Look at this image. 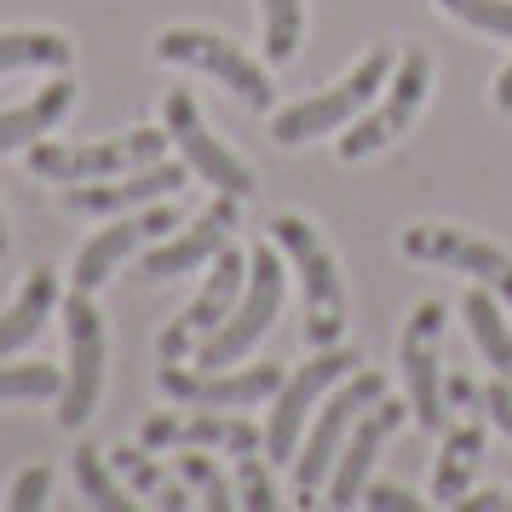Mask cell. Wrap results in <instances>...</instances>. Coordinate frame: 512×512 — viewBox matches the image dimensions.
I'll use <instances>...</instances> for the list:
<instances>
[{"instance_id":"25","label":"cell","mask_w":512,"mask_h":512,"mask_svg":"<svg viewBox=\"0 0 512 512\" xmlns=\"http://www.w3.org/2000/svg\"><path fill=\"white\" fill-rule=\"evenodd\" d=\"M461 311H466V328H472L478 351L495 363V374H512V323L501 317V294L495 288H472L461 300Z\"/></svg>"},{"instance_id":"17","label":"cell","mask_w":512,"mask_h":512,"mask_svg":"<svg viewBox=\"0 0 512 512\" xmlns=\"http://www.w3.org/2000/svg\"><path fill=\"white\" fill-rule=\"evenodd\" d=\"M173 213L162 208V202H150V208H133L121 225H104L98 236H87L81 242V254H75V271L70 282L81 288V294H93V288H104V282L116 277L121 265L133 259V248H139L144 236H173Z\"/></svg>"},{"instance_id":"30","label":"cell","mask_w":512,"mask_h":512,"mask_svg":"<svg viewBox=\"0 0 512 512\" xmlns=\"http://www.w3.org/2000/svg\"><path fill=\"white\" fill-rule=\"evenodd\" d=\"M438 12H449L455 24L478 29V35L512 41V0H438Z\"/></svg>"},{"instance_id":"23","label":"cell","mask_w":512,"mask_h":512,"mask_svg":"<svg viewBox=\"0 0 512 512\" xmlns=\"http://www.w3.org/2000/svg\"><path fill=\"white\" fill-rule=\"evenodd\" d=\"M75 64V41L58 29H6L0 35V75L18 70H70Z\"/></svg>"},{"instance_id":"20","label":"cell","mask_w":512,"mask_h":512,"mask_svg":"<svg viewBox=\"0 0 512 512\" xmlns=\"http://www.w3.org/2000/svg\"><path fill=\"white\" fill-rule=\"evenodd\" d=\"M52 311H58V271L35 265V271L24 277V288H18V300L0 311V363H6L12 351L35 346Z\"/></svg>"},{"instance_id":"31","label":"cell","mask_w":512,"mask_h":512,"mask_svg":"<svg viewBox=\"0 0 512 512\" xmlns=\"http://www.w3.org/2000/svg\"><path fill=\"white\" fill-rule=\"evenodd\" d=\"M236 507H254V512H271L277 507V484H271V466H265V455L259 449H248V455H236Z\"/></svg>"},{"instance_id":"32","label":"cell","mask_w":512,"mask_h":512,"mask_svg":"<svg viewBox=\"0 0 512 512\" xmlns=\"http://www.w3.org/2000/svg\"><path fill=\"white\" fill-rule=\"evenodd\" d=\"M47 495H52V466H24V472L12 478L6 507L12 512H35V507H47Z\"/></svg>"},{"instance_id":"29","label":"cell","mask_w":512,"mask_h":512,"mask_svg":"<svg viewBox=\"0 0 512 512\" xmlns=\"http://www.w3.org/2000/svg\"><path fill=\"white\" fill-rule=\"evenodd\" d=\"M173 472H179V478H185L196 495H202V507H213V512L236 507V489L225 484V472H219V461H213V455H196V449H185Z\"/></svg>"},{"instance_id":"10","label":"cell","mask_w":512,"mask_h":512,"mask_svg":"<svg viewBox=\"0 0 512 512\" xmlns=\"http://www.w3.org/2000/svg\"><path fill=\"white\" fill-rule=\"evenodd\" d=\"M162 127H167V144L179 150V162H185L196 179H208L213 190H225V196H236V202L254 196V185H259L254 167L213 139L202 110H196V98H190L185 87H173V93L162 98Z\"/></svg>"},{"instance_id":"11","label":"cell","mask_w":512,"mask_h":512,"mask_svg":"<svg viewBox=\"0 0 512 512\" xmlns=\"http://www.w3.org/2000/svg\"><path fill=\"white\" fill-rule=\"evenodd\" d=\"M397 248L409 259H420V265L466 271L472 282L495 288V294L512 305V254L495 248V242H484V236H466V231H455V225H409V231L397 236Z\"/></svg>"},{"instance_id":"6","label":"cell","mask_w":512,"mask_h":512,"mask_svg":"<svg viewBox=\"0 0 512 512\" xmlns=\"http://www.w3.org/2000/svg\"><path fill=\"white\" fill-rule=\"evenodd\" d=\"M432 93V58L426 52H403L386 75V87H380V104L363 110V116L351 121L346 133H340V156L346 162H363V156H380L386 144H397L409 133V121L420 116V104Z\"/></svg>"},{"instance_id":"2","label":"cell","mask_w":512,"mask_h":512,"mask_svg":"<svg viewBox=\"0 0 512 512\" xmlns=\"http://www.w3.org/2000/svg\"><path fill=\"white\" fill-rule=\"evenodd\" d=\"M397 64V52L392 47H374L363 52L357 64H351L334 87H323L317 98H300V104H288L277 121H271V139L277 144H311V139H323V133H346L351 121L369 110L374 98H380V87H386V75H392Z\"/></svg>"},{"instance_id":"13","label":"cell","mask_w":512,"mask_h":512,"mask_svg":"<svg viewBox=\"0 0 512 512\" xmlns=\"http://www.w3.org/2000/svg\"><path fill=\"white\" fill-rule=\"evenodd\" d=\"M242 288H248V254H236V248L213 254V271H208V282H202V294H196V300L185 305V317L167 323L162 340H156L162 363H179L190 351V340H208L213 328L231 317V305L242 300Z\"/></svg>"},{"instance_id":"18","label":"cell","mask_w":512,"mask_h":512,"mask_svg":"<svg viewBox=\"0 0 512 512\" xmlns=\"http://www.w3.org/2000/svg\"><path fill=\"white\" fill-rule=\"evenodd\" d=\"M144 449H231V455H248V449H265V432L254 420L225 415V409H196V415H150L139 432Z\"/></svg>"},{"instance_id":"22","label":"cell","mask_w":512,"mask_h":512,"mask_svg":"<svg viewBox=\"0 0 512 512\" xmlns=\"http://www.w3.org/2000/svg\"><path fill=\"white\" fill-rule=\"evenodd\" d=\"M104 455H110V466L121 472V484L133 489L139 501H150V507H167V512L190 507L185 478L162 472V466L150 461V449H144V443H116V449H104Z\"/></svg>"},{"instance_id":"35","label":"cell","mask_w":512,"mask_h":512,"mask_svg":"<svg viewBox=\"0 0 512 512\" xmlns=\"http://www.w3.org/2000/svg\"><path fill=\"white\" fill-rule=\"evenodd\" d=\"M455 507L461 512H495V507H507V501H501V489H478V495H461Z\"/></svg>"},{"instance_id":"15","label":"cell","mask_w":512,"mask_h":512,"mask_svg":"<svg viewBox=\"0 0 512 512\" xmlns=\"http://www.w3.org/2000/svg\"><path fill=\"white\" fill-rule=\"evenodd\" d=\"M403 420H409V403H392V397H380L374 409H363V420L351 426L346 449H340L334 466H328V484H323L328 507H357V501H363V484H369L374 461H380L386 438H392Z\"/></svg>"},{"instance_id":"12","label":"cell","mask_w":512,"mask_h":512,"mask_svg":"<svg viewBox=\"0 0 512 512\" xmlns=\"http://www.w3.org/2000/svg\"><path fill=\"white\" fill-rule=\"evenodd\" d=\"M438 346H443V300H420L409 311L403 328V386H409V415L426 432L449 426V403H443V369H438Z\"/></svg>"},{"instance_id":"14","label":"cell","mask_w":512,"mask_h":512,"mask_svg":"<svg viewBox=\"0 0 512 512\" xmlns=\"http://www.w3.org/2000/svg\"><path fill=\"white\" fill-rule=\"evenodd\" d=\"M162 392L185 409H254L265 397H277L282 386V369L277 363H254V369H202V374H185L162 363Z\"/></svg>"},{"instance_id":"4","label":"cell","mask_w":512,"mask_h":512,"mask_svg":"<svg viewBox=\"0 0 512 512\" xmlns=\"http://www.w3.org/2000/svg\"><path fill=\"white\" fill-rule=\"evenodd\" d=\"M380 397H386V380H380V374H374V369H351L346 386L317 409V426H311L305 443L294 449V489H300V507H317V489L328 484L334 455L346 449L351 426L363 420V409H374Z\"/></svg>"},{"instance_id":"34","label":"cell","mask_w":512,"mask_h":512,"mask_svg":"<svg viewBox=\"0 0 512 512\" xmlns=\"http://www.w3.org/2000/svg\"><path fill=\"white\" fill-rule=\"evenodd\" d=\"M478 403H484L489 420H495V426H501V432L512 438V386H507V374H501L495 386H484V392H478Z\"/></svg>"},{"instance_id":"7","label":"cell","mask_w":512,"mask_h":512,"mask_svg":"<svg viewBox=\"0 0 512 512\" xmlns=\"http://www.w3.org/2000/svg\"><path fill=\"white\" fill-rule=\"evenodd\" d=\"M167 156V127H133L121 139L104 144H29V173L35 179H58V185H81V179H116L127 167H150Z\"/></svg>"},{"instance_id":"5","label":"cell","mask_w":512,"mask_h":512,"mask_svg":"<svg viewBox=\"0 0 512 512\" xmlns=\"http://www.w3.org/2000/svg\"><path fill=\"white\" fill-rule=\"evenodd\" d=\"M156 58H162V64H185V70H202V75H213V81H225L248 110H271V98H277L265 64L248 58V52L236 47L231 35H219V29H196V24L162 29V35H156Z\"/></svg>"},{"instance_id":"36","label":"cell","mask_w":512,"mask_h":512,"mask_svg":"<svg viewBox=\"0 0 512 512\" xmlns=\"http://www.w3.org/2000/svg\"><path fill=\"white\" fill-rule=\"evenodd\" d=\"M443 397L449 403H478V386H466L461 374H455V380H443Z\"/></svg>"},{"instance_id":"8","label":"cell","mask_w":512,"mask_h":512,"mask_svg":"<svg viewBox=\"0 0 512 512\" xmlns=\"http://www.w3.org/2000/svg\"><path fill=\"white\" fill-rule=\"evenodd\" d=\"M357 363H363V357L346 351V346H317L311 363H300L294 374H282L277 397H271V420H265V449H271V466L294 461L300 432H305V420H311V409H317V397H323L328 386H340Z\"/></svg>"},{"instance_id":"38","label":"cell","mask_w":512,"mask_h":512,"mask_svg":"<svg viewBox=\"0 0 512 512\" xmlns=\"http://www.w3.org/2000/svg\"><path fill=\"white\" fill-rule=\"evenodd\" d=\"M6 248H12V236H6V213H0V259H6Z\"/></svg>"},{"instance_id":"1","label":"cell","mask_w":512,"mask_h":512,"mask_svg":"<svg viewBox=\"0 0 512 512\" xmlns=\"http://www.w3.org/2000/svg\"><path fill=\"white\" fill-rule=\"evenodd\" d=\"M271 225V242L294 259L305 288V340L311 346H340L346 334V282H340V265L328 254V242L317 236V225L305 213H277L265 219Z\"/></svg>"},{"instance_id":"3","label":"cell","mask_w":512,"mask_h":512,"mask_svg":"<svg viewBox=\"0 0 512 512\" xmlns=\"http://www.w3.org/2000/svg\"><path fill=\"white\" fill-rule=\"evenodd\" d=\"M282 288H288V277H282V259L271 254V236H265L259 248H248V288H242V300H236L231 317L196 346V369H231V363H242V357L271 334V323H277Z\"/></svg>"},{"instance_id":"33","label":"cell","mask_w":512,"mask_h":512,"mask_svg":"<svg viewBox=\"0 0 512 512\" xmlns=\"http://www.w3.org/2000/svg\"><path fill=\"white\" fill-rule=\"evenodd\" d=\"M363 507L374 512H415V489H403V484H363Z\"/></svg>"},{"instance_id":"9","label":"cell","mask_w":512,"mask_h":512,"mask_svg":"<svg viewBox=\"0 0 512 512\" xmlns=\"http://www.w3.org/2000/svg\"><path fill=\"white\" fill-rule=\"evenodd\" d=\"M64 328H70V374L58 386V426L81 432L104 397V363H110V340H104V317L93 311V294L75 288L64 300Z\"/></svg>"},{"instance_id":"37","label":"cell","mask_w":512,"mask_h":512,"mask_svg":"<svg viewBox=\"0 0 512 512\" xmlns=\"http://www.w3.org/2000/svg\"><path fill=\"white\" fill-rule=\"evenodd\" d=\"M495 110H512V64L501 70V81H495Z\"/></svg>"},{"instance_id":"26","label":"cell","mask_w":512,"mask_h":512,"mask_svg":"<svg viewBox=\"0 0 512 512\" xmlns=\"http://www.w3.org/2000/svg\"><path fill=\"white\" fill-rule=\"evenodd\" d=\"M70 472H75V484H81V495H87L93 507H104V512H133V495H127V484H121V472L110 466V455H104V449L81 443V449L70 455Z\"/></svg>"},{"instance_id":"28","label":"cell","mask_w":512,"mask_h":512,"mask_svg":"<svg viewBox=\"0 0 512 512\" xmlns=\"http://www.w3.org/2000/svg\"><path fill=\"white\" fill-rule=\"evenodd\" d=\"M64 374L52 363H0V403H41V397H58Z\"/></svg>"},{"instance_id":"27","label":"cell","mask_w":512,"mask_h":512,"mask_svg":"<svg viewBox=\"0 0 512 512\" xmlns=\"http://www.w3.org/2000/svg\"><path fill=\"white\" fill-rule=\"evenodd\" d=\"M259 24H265V58L271 64H288L300 52L305 0H259Z\"/></svg>"},{"instance_id":"24","label":"cell","mask_w":512,"mask_h":512,"mask_svg":"<svg viewBox=\"0 0 512 512\" xmlns=\"http://www.w3.org/2000/svg\"><path fill=\"white\" fill-rule=\"evenodd\" d=\"M484 461V426L478 420H466V426H455L449 438H443L438 449V472H432V501H443V507H455L466 495V484H472V466Z\"/></svg>"},{"instance_id":"16","label":"cell","mask_w":512,"mask_h":512,"mask_svg":"<svg viewBox=\"0 0 512 512\" xmlns=\"http://www.w3.org/2000/svg\"><path fill=\"white\" fill-rule=\"evenodd\" d=\"M231 231H236V196H213L208 213L190 225V231L167 236L162 248H150V254L139 259V271L133 277L139 282H167V277H185V271H196V265H213V254H225L231 248Z\"/></svg>"},{"instance_id":"19","label":"cell","mask_w":512,"mask_h":512,"mask_svg":"<svg viewBox=\"0 0 512 512\" xmlns=\"http://www.w3.org/2000/svg\"><path fill=\"white\" fill-rule=\"evenodd\" d=\"M185 162H150V167H127L104 185H70V208L75 213H133L150 202H167L173 190H185Z\"/></svg>"},{"instance_id":"21","label":"cell","mask_w":512,"mask_h":512,"mask_svg":"<svg viewBox=\"0 0 512 512\" xmlns=\"http://www.w3.org/2000/svg\"><path fill=\"white\" fill-rule=\"evenodd\" d=\"M70 104H75V81L70 75H58V81H47L29 104L0 110V156H6V150H29L41 133H52L58 121L70 116Z\"/></svg>"}]
</instances>
